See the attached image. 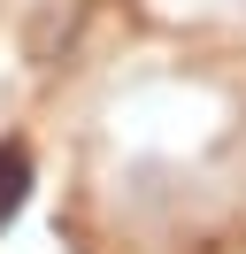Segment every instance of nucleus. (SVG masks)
Listing matches in <instances>:
<instances>
[{
	"mask_svg": "<svg viewBox=\"0 0 246 254\" xmlns=\"http://www.w3.org/2000/svg\"><path fill=\"white\" fill-rule=\"evenodd\" d=\"M23 185H31V154L23 146H0V216L23 200Z\"/></svg>",
	"mask_w": 246,
	"mask_h": 254,
	"instance_id": "obj_1",
	"label": "nucleus"
}]
</instances>
